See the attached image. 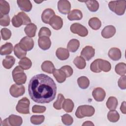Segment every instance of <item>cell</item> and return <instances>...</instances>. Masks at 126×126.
<instances>
[{
  "instance_id": "c3c4849f",
  "label": "cell",
  "mask_w": 126,
  "mask_h": 126,
  "mask_svg": "<svg viewBox=\"0 0 126 126\" xmlns=\"http://www.w3.org/2000/svg\"><path fill=\"white\" fill-rule=\"evenodd\" d=\"M46 110V108L44 106L34 105L32 107V112L34 113H42Z\"/></svg>"
},
{
  "instance_id": "ba28073f",
  "label": "cell",
  "mask_w": 126,
  "mask_h": 126,
  "mask_svg": "<svg viewBox=\"0 0 126 126\" xmlns=\"http://www.w3.org/2000/svg\"><path fill=\"white\" fill-rule=\"evenodd\" d=\"M20 47L26 51H29L32 49L34 46L33 40L28 36L23 37L19 43Z\"/></svg>"
},
{
  "instance_id": "277c9868",
  "label": "cell",
  "mask_w": 126,
  "mask_h": 126,
  "mask_svg": "<svg viewBox=\"0 0 126 126\" xmlns=\"http://www.w3.org/2000/svg\"><path fill=\"white\" fill-rule=\"evenodd\" d=\"M95 109L92 106L89 105H83L79 106L75 112V115L79 119L85 117H91L94 115Z\"/></svg>"
},
{
  "instance_id": "d6a6232c",
  "label": "cell",
  "mask_w": 126,
  "mask_h": 126,
  "mask_svg": "<svg viewBox=\"0 0 126 126\" xmlns=\"http://www.w3.org/2000/svg\"><path fill=\"white\" fill-rule=\"evenodd\" d=\"M118 102L116 97L114 96H110L106 103V105L108 109L110 110H115L118 106Z\"/></svg>"
},
{
  "instance_id": "f907efd6",
  "label": "cell",
  "mask_w": 126,
  "mask_h": 126,
  "mask_svg": "<svg viewBox=\"0 0 126 126\" xmlns=\"http://www.w3.org/2000/svg\"><path fill=\"white\" fill-rule=\"evenodd\" d=\"M18 14L20 15V16L21 17V18L23 20V22H24L23 25H28V24L31 23V19L24 12H19Z\"/></svg>"
},
{
  "instance_id": "7dc6e473",
  "label": "cell",
  "mask_w": 126,
  "mask_h": 126,
  "mask_svg": "<svg viewBox=\"0 0 126 126\" xmlns=\"http://www.w3.org/2000/svg\"><path fill=\"white\" fill-rule=\"evenodd\" d=\"M60 69L64 72V73L65 74L66 76V77H69L71 76L72 75L73 72L72 68L70 66L68 65H66L62 66Z\"/></svg>"
},
{
  "instance_id": "f546056e",
  "label": "cell",
  "mask_w": 126,
  "mask_h": 126,
  "mask_svg": "<svg viewBox=\"0 0 126 126\" xmlns=\"http://www.w3.org/2000/svg\"><path fill=\"white\" fill-rule=\"evenodd\" d=\"M14 53L15 55L20 59L26 57L27 51L23 50L20 46L19 44H16L14 47Z\"/></svg>"
},
{
  "instance_id": "b9f144b4",
  "label": "cell",
  "mask_w": 126,
  "mask_h": 126,
  "mask_svg": "<svg viewBox=\"0 0 126 126\" xmlns=\"http://www.w3.org/2000/svg\"><path fill=\"white\" fill-rule=\"evenodd\" d=\"M62 121L63 124L66 126H70L72 124L73 119L72 117L69 114H65L62 116Z\"/></svg>"
},
{
  "instance_id": "681fc988",
  "label": "cell",
  "mask_w": 126,
  "mask_h": 126,
  "mask_svg": "<svg viewBox=\"0 0 126 126\" xmlns=\"http://www.w3.org/2000/svg\"><path fill=\"white\" fill-rule=\"evenodd\" d=\"M118 85L122 90L126 89V75L122 76L118 81Z\"/></svg>"
},
{
  "instance_id": "1f68e13d",
  "label": "cell",
  "mask_w": 126,
  "mask_h": 126,
  "mask_svg": "<svg viewBox=\"0 0 126 126\" xmlns=\"http://www.w3.org/2000/svg\"><path fill=\"white\" fill-rule=\"evenodd\" d=\"M74 106V104L73 101L70 99L67 98L64 99L62 105V108L66 112L70 113L72 111Z\"/></svg>"
},
{
  "instance_id": "5b68a950",
  "label": "cell",
  "mask_w": 126,
  "mask_h": 126,
  "mask_svg": "<svg viewBox=\"0 0 126 126\" xmlns=\"http://www.w3.org/2000/svg\"><path fill=\"white\" fill-rule=\"evenodd\" d=\"M30 104V101L29 99L26 97H23L18 101V102L16 106V109L17 111L20 114H29Z\"/></svg>"
},
{
  "instance_id": "4fadbf2b",
  "label": "cell",
  "mask_w": 126,
  "mask_h": 126,
  "mask_svg": "<svg viewBox=\"0 0 126 126\" xmlns=\"http://www.w3.org/2000/svg\"><path fill=\"white\" fill-rule=\"evenodd\" d=\"M116 33V28L112 25H108L102 30L101 34L104 38H110L113 37Z\"/></svg>"
},
{
  "instance_id": "484cf974",
  "label": "cell",
  "mask_w": 126,
  "mask_h": 126,
  "mask_svg": "<svg viewBox=\"0 0 126 126\" xmlns=\"http://www.w3.org/2000/svg\"><path fill=\"white\" fill-rule=\"evenodd\" d=\"M98 68L101 71H103L105 72H108L110 71L111 69V64L108 61L99 59Z\"/></svg>"
},
{
  "instance_id": "836d02e7",
  "label": "cell",
  "mask_w": 126,
  "mask_h": 126,
  "mask_svg": "<svg viewBox=\"0 0 126 126\" xmlns=\"http://www.w3.org/2000/svg\"><path fill=\"white\" fill-rule=\"evenodd\" d=\"M79 87L82 89H86L89 86L90 80L86 76H81L77 79Z\"/></svg>"
},
{
  "instance_id": "83f0119b",
  "label": "cell",
  "mask_w": 126,
  "mask_h": 126,
  "mask_svg": "<svg viewBox=\"0 0 126 126\" xmlns=\"http://www.w3.org/2000/svg\"><path fill=\"white\" fill-rule=\"evenodd\" d=\"M10 11V6L7 1L4 0H0V16L7 15Z\"/></svg>"
},
{
  "instance_id": "e575fe53",
  "label": "cell",
  "mask_w": 126,
  "mask_h": 126,
  "mask_svg": "<svg viewBox=\"0 0 126 126\" xmlns=\"http://www.w3.org/2000/svg\"><path fill=\"white\" fill-rule=\"evenodd\" d=\"M88 9L91 12H96L99 8V3L97 0H87L85 1Z\"/></svg>"
},
{
  "instance_id": "d590c367",
  "label": "cell",
  "mask_w": 126,
  "mask_h": 126,
  "mask_svg": "<svg viewBox=\"0 0 126 126\" xmlns=\"http://www.w3.org/2000/svg\"><path fill=\"white\" fill-rule=\"evenodd\" d=\"M73 63L79 69H84L86 65V60L81 56L76 57L73 60Z\"/></svg>"
},
{
  "instance_id": "7bdbcfd3",
  "label": "cell",
  "mask_w": 126,
  "mask_h": 126,
  "mask_svg": "<svg viewBox=\"0 0 126 126\" xmlns=\"http://www.w3.org/2000/svg\"><path fill=\"white\" fill-rule=\"evenodd\" d=\"M51 35V32L50 29L47 27H42L38 32V37H42V36H47L50 37Z\"/></svg>"
},
{
  "instance_id": "603a6c76",
  "label": "cell",
  "mask_w": 126,
  "mask_h": 126,
  "mask_svg": "<svg viewBox=\"0 0 126 126\" xmlns=\"http://www.w3.org/2000/svg\"><path fill=\"white\" fill-rule=\"evenodd\" d=\"M42 70L47 73H53L55 70V66L53 63L50 61H45L41 64V66Z\"/></svg>"
},
{
  "instance_id": "db71d44e",
  "label": "cell",
  "mask_w": 126,
  "mask_h": 126,
  "mask_svg": "<svg viewBox=\"0 0 126 126\" xmlns=\"http://www.w3.org/2000/svg\"><path fill=\"white\" fill-rule=\"evenodd\" d=\"M3 126H10L9 125V122H8V118L5 119L3 122V124H2Z\"/></svg>"
},
{
  "instance_id": "5bb4252c",
  "label": "cell",
  "mask_w": 126,
  "mask_h": 126,
  "mask_svg": "<svg viewBox=\"0 0 126 126\" xmlns=\"http://www.w3.org/2000/svg\"><path fill=\"white\" fill-rule=\"evenodd\" d=\"M38 44L39 48L42 50H47L51 47V41L49 37H40L38 39Z\"/></svg>"
},
{
  "instance_id": "ac0fdd59",
  "label": "cell",
  "mask_w": 126,
  "mask_h": 126,
  "mask_svg": "<svg viewBox=\"0 0 126 126\" xmlns=\"http://www.w3.org/2000/svg\"><path fill=\"white\" fill-rule=\"evenodd\" d=\"M56 55L59 60L63 61L68 58L69 53L67 49L60 47L57 49L56 51Z\"/></svg>"
},
{
  "instance_id": "f6af8a7d",
  "label": "cell",
  "mask_w": 126,
  "mask_h": 126,
  "mask_svg": "<svg viewBox=\"0 0 126 126\" xmlns=\"http://www.w3.org/2000/svg\"><path fill=\"white\" fill-rule=\"evenodd\" d=\"M10 22V17L8 15L0 16V25L3 27L9 26Z\"/></svg>"
},
{
  "instance_id": "f35d334b",
  "label": "cell",
  "mask_w": 126,
  "mask_h": 126,
  "mask_svg": "<svg viewBox=\"0 0 126 126\" xmlns=\"http://www.w3.org/2000/svg\"><path fill=\"white\" fill-rule=\"evenodd\" d=\"M65 98L62 94H59L57 96V100L53 103V107L57 110H61L62 108V105Z\"/></svg>"
},
{
  "instance_id": "74e56055",
  "label": "cell",
  "mask_w": 126,
  "mask_h": 126,
  "mask_svg": "<svg viewBox=\"0 0 126 126\" xmlns=\"http://www.w3.org/2000/svg\"><path fill=\"white\" fill-rule=\"evenodd\" d=\"M115 72L121 76L125 75L126 73V64L124 63H119L116 64L115 68Z\"/></svg>"
},
{
  "instance_id": "9c48e42d",
  "label": "cell",
  "mask_w": 126,
  "mask_h": 126,
  "mask_svg": "<svg viewBox=\"0 0 126 126\" xmlns=\"http://www.w3.org/2000/svg\"><path fill=\"white\" fill-rule=\"evenodd\" d=\"M58 9L62 14H68L71 9V4L68 0H60L58 2Z\"/></svg>"
},
{
  "instance_id": "cb8c5ba5",
  "label": "cell",
  "mask_w": 126,
  "mask_h": 126,
  "mask_svg": "<svg viewBox=\"0 0 126 126\" xmlns=\"http://www.w3.org/2000/svg\"><path fill=\"white\" fill-rule=\"evenodd\" d=\"M13 49V47L12 43L10 42H6L1 46L0 54L2 56L9 55L12 53Z\"/></svg>"
},
{
  "instance_id": "52a82bcc",
  "label": "cell",
  "mask_w": 126,
  "mask_h": 126,
  "mask_svg": "<svg viewBox=\"0 0 126 126\" xmlns=\"http://www.w3.org/2000/svg\"><path fill=\"white\" fill-rule=\"evenodd\" d=\"M9 92L11 96L13 97H18L24 94L25 92V88L23 85L14 84L10 87Z\"/></svg>"
},
{
  "instance_id": "8992f818",
  "label": "cell",
  "mask_w": 126,
  "mask_h": 126,
  "mask_svg": "<svg viewBox=\"0 0 126 126\" xmlns=\"http://www.w3.org/2000/svg\"><path fill=\"white\" fill-rule=\"evenodd\" d=\"M70 30L72 33L77 34L81 37H85L88 34L87 29L85 26L78 23L72 24L70 26Z\"/></svg>"
},
{
  "instance_id": "e0dca14e",
  "label": "cell",
  "mask_w": 126,
  "mask_h": 126,
  "mask_svg": "<svg viewBox=\"0 0 126 126\" xmlns=\"http://www.w3.org/2000/svg\"><path fill=\"white\" fill-rule=\"evenodd\" d=\"M109 57L113 61H118L122 57V53L121 50L118 48L113 47L111 48L108 53Z\"/></svg>"
},
{
  "instance_id": "ffe728a7",
  "label": "cell",
  "mask_w": 126,
  "mask_h": 126,
  "mask_svg": "<svg viewBox=\"0 0 126 126\" xmlns=\"http://www.w3.org/2000/svg\"><path fill=\"white\" fill-rule=\"evenodd\" d=\"M53 74L57 81L59 83H62L66 80V76L61 69H55Z\"/></svg>"
},
{
  "instance_id": "d4e9b609",
  "label": "cell",
  "mask_w": 126,
  "mask_h": 126,
  "mask_svg": "<svg viewBox=\"0 0 126 126\" xmlns=\"http://www.w3.org/2000/svg\"><path fill=\"white\" fill-rule=\"evenodd\" d=\"M80 46V42L76 39H72L68 43L67 49L68 51L74 53L75 52Z\"/></svg>"
},
{
  "instance_id": "7c38bea8",
  "label": "cell",
  "mask_w": 126,
  "mask_h": 126,
  "mask_svg": "<svg viewBox=\"0 0 126 126\" xmlns=\"http://www.w3.org/2000/svg\"><path fill=\"white\" fill-rule=\"evenodd\" d=\"M49 24L55 30H60L63 26V21L61 17L55 15L49 21Z\"/></svg>"
},
{
  "instance_id": "ab89813d",
  "label": "cell",
  "mask_w": 126,
  "mask_h": 126,
  "mask_svg": "<svg viewBox=\"0 0 126 126\" xmlns=\"http://www.w3.org/2000/svg\"><path fill=\"white\" fill-rule=\"evenodd\" d=\"M11 22L12 25L16 28L20 27L22 25H24L23 20L18 13L13 16V17L12 18Z\"/></svg>"
},
{
  "instance_id": "9a60e30c",
  "label": "cell",
  "mask_w": 126,
  "mask_h": 126,
  "mask_svg": "<svg viewBox=\"0 0 126 126\" xmlns=\"http://www.w3.org/2000/svg\"><path fill=\"white\" fill-rule=\"evenodd\" d=\"M55 15L54 11L51 8L45 9L41 14V20L45 24H49L51 19Z\"/></svg>"
},
{
  "instance_id": "8d00e7d4",
  "label": "cell",
  "mask_w": 126,
  "mask_h": 126,
  "mask_svg": "<svg viewBox=\"0 0 126 126\" xmlns=\"http://www.w3.org/2000/svg\"><path fill=\"white\" fill-rule=\"evenodd\" d=\"M108 120L112 123L118 122L120 119V115L115 110H111L107 114Z\"/></svg>"
},
{
  "instance_id": "ee69618b",
  "label": "cell",
  "mask_w": 126,
  "mask_h": 126,
  "mask_svg": "<svg viewBox=\"0 0 126 126\" xmlns=\"http://www.w3.org/2000/svg\"><path fill=\"white\" fill-rule=\"evenodd\" d=\"M0 33L1 38L4 40H7L11 37V32L7 28H2L0 31Z\"/></svg>"
},
{
  "instance_id": "6da1fadb",
  "label": "cell",
  "mask_w": 126,
  "mask_h": 126,
  "mask_svg": "<svg viewBox=\"0 0 126 126\" xmlns=\"http://www.w3.org/2000/svg\"><path fill=\"white\" fill-rule=\"evenodd\" d=\"M28 92L31 99L38 103H48L55 98L57 86L49 76L39 74L33 76L28 85Z\"/></svg>"
},
{
  "instance_id": "30bf717a",
  "label": "cell",
  "mask_w": 126,
  "mask_h": 126,
  "mask_svg": "<svg viewBox=\"0 0 126 126\" xmlns=\"http://www.w3.org/2000/svg\"><path fill=\"white\" fill-rule=\"evenodd\" d=\"M95 54L94 49L91 46H86L81 51V56L86 61L90 60Z\"/></svg>"
},
{
  "instance_id": "4316f807",
  "label": "cell",
  "mask_w": 126,
  "mask_h": 126,
  "mask_svg": "<svg viewBox=\"0 0 126 126\" xmlns=\"http://www.w3.org/2000/svg\"><path fill=\"white\" fill-rule=\"evenodd\" d=\"M15 62V59L12 56H7L2 61V65L6 69L11 68Z\"/></svg>"
},
{
  "instance_id": "f5cc1de1",
  "label": "cell",
  "mask_w": 126,
  "mask_h": 126,
  "mask_svg": "<svg viewBox=\"0 0 126 126\" xmlns=\"http://www.w3.org/2000/svg\"><path fill=\"white\" fill-rule=\"evenodd\" d=\"M82 126H94V124L91 121H86L82 124Z\"/></svg>"
},
{
  "instance_id": "8fae6325",
  "label": "cell",
  "mask_w": 126,
  "mask_h": 126,
  "mask_svg": "<svg viewBox=\"0 0 126 126\" xmlns=\"http://www.w3.org/2000/svg\"><path fill=\"white\" fill-rule=\"evenodd\" d=\"M92 95L96 101L101 102L104 99L106 96V93L102 88L97 87L94 89L92 92Z\"/></svg>"
},
{
  "instance_id": "d6986e66",
  "label": "cell",
  "mask_w": 126,
  "mask_h": 126,
  "mask_svg": "<svg viewBox=\"0 0 126 126\" xmlns=\"http://www.w3.org/2000/svg\"><path fill=\"white\" fill-rule=\"evenodd\" d=\"M83 17V14L79 9H73L69 12L67 15V18L70 21L80 20Z\"/></svg>"
},
{
  "instance_id": "816d5d0a",
  "label": "cell",
  "mask_w": 126,
  "mask_h": 126,
  "mask_svg": "<svg viewBox=\"0 0 126 126\" xmlns=\"http://www.w3.org/2000/svg\"><path fill=\"white\" fill-rule=\"evenodd\" d=\"M120 110L122 113L124 114H126V101H123L120 107Z\"/></svg>"
},
{
  "instance_id": "bcb514c9",
  "label": "cell",
  "mask_w": 126,
  "mask_h": 126,
  "mask_svg": "<svg viewBox=\"0 0 126 126\" xmlns=\"http://www.w3.org/2000/svg\"><path fill=\"white\" fill-rule=\"evenodd\" d=\"M99 59H97L93 61L90 65V69L92 71L95 73H99L101 71L98 68V62Z\"/></svg>"
},
{
  "instance_id": "4dcf8cb0",
  "label": "cell",
  "mask_w": 126,
  "mask_h": 126,
  "mask_svg": "<svg viewBox=\"0 0 126 126\" xmlns=\"http://www.w3.org/2000/svg\"><path fill=\"white\" fill-rule=\"evenodd\" d=\"M18 64L24 70H27L32 67V62L30 59L25 57L19 61Z\"/></svg>"
},
{
  "instance_id": "3957f363",
  "label": "cell",
  "mask_w": 126,
  "mask_h": 126,
  "mask_svg": "<svg viewBox=\"0 0 126 126\" xmlns=\"http://www.w3.org/2000/svg\"><path fill=\"white\" fill-rule=\"evenodd\" d=\"M12 75L13 80L16 84L21 85L26 83L27 76L24 71V69L21 66H16L12 71Z\"/></svg>"
},
{
  "instance_id": "60d3db41",
  "label": "cell",
  "mask_w": 126,
  "mask_h": 126,
  "mask_svg": "<svg viewBox=\"0 0 126 126\" xmlns=\"http://www.w3.org/2000/svg\"><path fill=\"white\" fill-rule=\"evenodd\" d=\"M45 120L43 115H32L30 119L31 122L33 125H40L42 124Z\"/></svg>"
},
{
  "instance_id": "2e32d148",
  "label": "cell",
  "mask_w": 126,
  "mask_h": 126,
  "mask_svg": "<svg viewBox=\"0 0 126 126\" xmlns=\"http://www.w3.org/2000/svg\"><path fill=\"white\" fill-rule=\"evenodd\" d=\"M17 4L20 9L23 11L30 12L32 9V4L29 0H18Z\"/></svg>"
},
{
  "instance_id": "f1b7e54d",
  "label": "cell",
  "mask_w": 126,
  "mask_h": 126,
  "mask_svg": "<svg viewBox=\"0 0 126 126\" xmlns=\"http://www.w3.org/2000/svg\"><path fill=\"white\" fill-rule=\"evenodd\" d=\"M89 26L94 30H97L100 29L101 26L100 20L97 17H93L91 18L88 22Z\"/></svg>"
},
{
  "instance_id": "44dd1931",
  "label": "cell",
  "mask_w": 126,
  "mask_h": 126,
  "mask_svg": "<svg viewBox=\"0 0 126 126\" xmlns=\"http://www.w3.org/2000/svg\"><path fill=\"white\" fill-rule=\"evenodd\" d=\"M10 126H20L22 124L23 120L21 117L12 114L8 118Z\"/></svg>"
},
{
  "instance_id": "7a4b0ae2",
  "label": "cell",
  "mask_w": 126,
  "mask_h": 126,
  "mask_svg": "<svg viewBox=\"0 0 126 126\" xmlns=\"http://www.w3.org/2000/svg\"><path fill=\"white\" fill-rule=\"evenodd\" d=\"M108 6L109 9L117 15H123L126 10V1L125 0L111 1L108 3Z\"/></svg>"
},
{
  "instance_id": "7402d4cb",
  "label": "cell",
  "mask_w": 126,
  "mask_h": 126,
  "mask_svg": "<svg viewBox=\"0 0 126 126\" xmlns=\"http://www.w3.org/2000/svg\"><path fill=\"white\" fill-rule=\"evenodd\" d=\"M36 30V26L33 23H30L26 26L24 29V31L27 36L33 37L35 35Z\"/></svg>"
}]
</instances>
